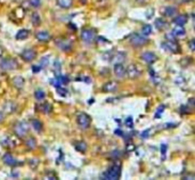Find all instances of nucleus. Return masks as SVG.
<instances>
[{"label": "nucleus", "mask_w": 195, "mask_h": 180, "mask_svg": "<svg viewBox=\"0 0 195 180\" xmlns=\"http://www.w3.org/2000/svg\"><path fill=\"white\" fill-rule=\"evenodd\" d=\"M40 110L45 114H49L52 111V105L50 103H43V104L40 105Z\"/></svg>", "instance_id": "393cba45"}, {"label": "nucleus", "mask_w": 195, "mask_h": 180, "mask_svg": "<svg viewBox=\"0 0 195 180\" xmlns=\"http://www.w3.org/2000/svg\"><path fill=\"white\" fill-rule=\"evenodd\" d=\"M112 58H113L112 62H114V64H115V63H123L124 59H126V54L122 53V51H117V54L113 56Z\"/></svg>", "instance_id": "aec40b11"}, {"label": "nucleus", "mask_w": 195, "mask_h": 180, "mask_svg": "<svg viewBox=\"0 0 195 180\" xmlns=\"http://www.w3.org/2000/svg\"><path fill=\"white\" fill-rule=\"evenodd\" d=\"M171 33H172L175 37H182V35L186 34V31H185V28H182V25H177L176 28H172Z\"/></svg>", "instance_id": "6ab92c4d"}, {"label": "nucleus", "mask_w": 195, "mask_h": 180, "mask_svg": "<svg viewBox=\"0 0 195 180\" xmlns=\"http://www.w3.org/2000/svg\"><path fill=\"white\" fill-rule=\"evenodd\" d=\"M56 90H57V94H58V95H61L62 97L67 96V90L64 89V88H62V87H57V88H56Z\"/></svg>", "instance_id": "2f4dec72"}, {"label": "nucleus", "mask_w": 195, "mask_h": 180, "mask_svg": "<svg viewBox=\"0 0 195 180\" xmlns=\"http://www.w3.org/2000/svg\"><path fill=\"white\" fill-rule=\"evenodd\" d=\"M182 179H189V180H194L195 179V176L194 174H186L182 177Z\"/></svg>", "instance_id": "79ce46f5"}, {"label": "nucleus", "mask_w": 195, "mask_h": 180, "mask_svg": "<svg viewBox=\"0 0 195 180\" xmlns=\"http://www.w3.org/2000/svg\"><path fill=\"white\" fill-rule=\"evenodd\" d=\"M29 1H30L31 6L34 7V8H37V7H39L40 6V0H29Z\"/></svg>", "instance_id": "c9c22d12"}, {"label": "nucleus", "mask_w": 195, "mask_h": 180, "mask_svg": "<svg viewBox=\"0 0 195 180\" xmlns=\"http://www.w3.org/2000/svg\"><path fill=\"white\" fill-rule=\"evenodd\" d=\"M167 25H168V23H167L163 18H156L155 19L156 28H159V30H163V28H167Z\"/></svg>", "instance_id": "c85d7f7f"}, {"label": "nucleus", "mask_w": 195, "mask_h": 180, "mask_svg": "<svg viewBox=\"0 0 195 180\" xmlns=\"http://www.w3.org/2000/svg\"><path fill=\"white\" fill-rule=\"evenodd\" d=\"M115 135H119V136H123V132H121L120 129H117L115 130Z\"/></svg>", "instance_id": "de8ad7c7"}, {"label": "nucleus", "mask_w": 195, "mask_h": 180, "mask_svg": "<svg viewBox=\"0 0 195 180\" xmlns=\"http://www.w3.org/2000/svg\"><path fill=\"white\" fill-rule=\"evenodd\" d=\"M162 48L164 50H168V51H171V53H180V46L173 40H167L166 42L162 43Z\"/></svg>", "instance_id": "6e6552de"}, {"label": "nucleus", "mask_w": 195, "mask_h": 180, "mask_svg": "<svg viewBox=\"0 0 195 180\" xmlns=\"http://www.w3.org/2000/svg\"><path fill=\"white\" fill-rule=\"evenodd\" d=\"M29 132V123L25 121H18L14 124V133L18 138H24Z\"/></svg>", "instance_id": "f03ea898"}, {"label": "nucleus", "mask_w": 195, "mask_h": 180, "mask_svg": "<svg viewBox=\"0 0 195 180\" xmlns=\"http://www.w3.org/2000/svg\"><path fill=\"white\" fill-rule=\"evenodd\" d=\"M164 111V105H160L159 107H157V110H156V113L155 115H154V117L157 119V117H161V115H162V112Z\"/></svg>", "instance_id": "473e14b6"}, {"label": "nucleus", "mask_w": 195, "mask_h": 180, "mask_svg": "<svg viewBox=\"0 0 195 180\" xmlns=\"http://www.w3.org/2000/svg\"><path fill=\"white\" fill-rule=\"evenodd\" d=\"M187 21H188V17H187V15H185V14L177 15V16L173 18V23H175L176 25H182V26L187 23Z\"/></svg>", "instance_id": "f3484780"}, {"label": "nucleus", "mask_w": 195, "mask_h": 180, "mask_svg": "<svg viewBox=\"0 0 195 180\" xmlns=\"http://www.w3.org/2000/svg\"><path fill=\"white\" fill-rule=\"evenodd\" d=\"M136 1H137V2H139V3H142V2H144L145 0H136Z\"/></svg>", "instance_id": "603ef678"}, {"label": "nucleus", "mask_w": 195, "mask_h": 180, "mask_svg": "<svg viewBox=\"0 0 195 180\" xmlns=\"http://www.w3.org/2000/svg\"><path fill=\"white\" fill-rule=\"evenodd\" d=\"M194 42H195L194 39H193V40H191V42H189V47H191V50H194V49H195Z\"/></svg>", "instance_id": "c03bdc74"}, {"label": "nucleus", "mask_w": 195, "mask_h": 180, "mask_svg": "<svg viewBox=\"0 0 195 180\" xmlns=\"http://www.w3.org/2000/svg\"><path fill=\"white\" fill-rule=\"evenodd\" d=\"M167 152V145L166 144H162L161 145V153H162V155H163V160H164V154Z\"/></svg>", "instance_id": "ea45409f"}, {"label": "nucleus", "mask_w": 195, "mask_h": 180, "mask_svg": "<svg viewBox=\"0 0 195 180\" xmlns=\"http://www.w3.org/2000/svg\"><path fill=\"white\" fill-rule=\"evenodd\" d=\"M140 33L143 34V35H150L151 33H152V26L150 25V24H145V25H143V28H142V30H140Z\"/></svg>", "instance_id": "7c9ffc66"}, {"label": "nucleus", "mask_w": 195, "mask_h": 180, "mask_svg": "<svg viewBox=\"0 0 195 180\" xmlns=\"http://www.w3.org/2000/svg\"><path fill=\"white\" fill-rule=\"evenodd\" d=\"M124 124H126V126H128L129 129H131V128L133 126V119H132L131 116H128V117L126 119V121H124Z\"/></svg>", "instance_id": "72a5a7b5"}, {"label": "nucleus", "mask_w": 195, "mask_h": 180, "mask_svg": "<svg viewBox=\"0 0 195 180\" xmlns=\"http://www.w3.org/2000/svg\"><path fill=\"white\" fill-rule=\"evenodd\" d=\"M194 101H195L194 98H191V99H189V106H194V105H195Z\"/></svg>", "instance_id": "09e8293b"}, {"label": "nucleus", "mask_w": 195, "mask_h": 180, "mask_svg": "<svg viewBox=\"0 0 195 180\" xmlns=\"http://www.w3.org/2000/svg\"><path fill=\"white\" fill-rule=\"evenodd\" d=\"M114 74L119 79L126 76V67H124L123 63H115L114 64Z\"/></svg>", "instance_id": "ddd939ff"}, {"label": "nucleus", "mask_w": 195, "mask_h": 180, "mask_svg": "<svg viewBox=\"0 0 195 180\" xmlns=\"http://www.w3.org/2000/svg\"><path fill=\"white\" fill-rule=\"evenodd\" d=\"M2 161H3L5 164L10 165V166H16L17 164H18L17 160L10 153H6V154H3V155H2Z\"/></svg>", "instance_id": "f8f14e48"}, {"label": "nucleus", "mask_w": 195, "mask_h": 180, "mask_svg": "<svg viewBox=\"0 0 195 180\" xmlns=\"http://www.w3.org/2000/svg\"><path fill=\"white\" fill-rule=\"evenodd\" d=\"M148 72H150V74H151V78L155 81V78H156V74L155 72H154V69H152V67H148Z\"/></svg>", "instance_id": "4c0bfd02"}, {"label": "nucleus", "mask_w": 195, "mask_h": 180, "mask_svg": "<svg viewBox=\"0 0 195 180\" xmlns=\"http://www.w3.org/2000/svg\"><path fill=\"white\" fill-rule=\"evenodd\" d=\"M120 176H121V163L115 162L107 171H105L101 178L106 180H117L120 179Z\"/></svg>", "instance_id": "f257e3e1"}, {"label": "nucleus", "mask_w": 195, "mask_h": 180, "mask_svg": "<svg viewBox=\"0 0 195 180\" xmlns=\"http://www.w3.org/2000/svg\"><path fill=\"white\" fill-rule=\"evenodd\" d=\"M3 119H5V114H3V112H0V123L3 121Z\"/></svg>", "instance_id": "49530a36"}, {"label": "nucleus", "mask_w": 195, "mask_h": 180, "mask_svg": "<svg viewBox=\"0 0 195 180\" xmlns=\"http://www.w3.org/2000/svg\"><path fill=\"white\" fill-rule=\"evenodd\" d=\"M31 21H32V24L34 26H38L41 23V17H40V15L38 13H33L32 16H31Z\"/></svg>", "instance_id": "c756f323"}, {"label": "nucleus", "mask_w": 195, "mask_h": 180, "mask_svg": "<svg viewBox=\"0 0 195 180\" xmlns=\"http://www.w3.org/2000/svg\"><path fill=\"white\" fill-rule=\"evenodd\" d=\"M148 133H150V129H146V130H144V132L140 135V136H142V138H147Z\"/></svg>", "instance_id": "37998d69"}, {"label": "nucleus", "mask_w": 195, "mask_h": 180, "mask_svg": "<svg viewBox=\"0 0 195 180\" xmlns=\"http://www.w3.org/2000/svg\"><path fill=\"white\" fill-rule=\"evenodd\" d=\"M163 14H164V16L172 17V16H175V15L177 14V8H176V7H172V6H168V7L164 8Z\"/></svg>", "instance_id": "412c9836"}, {"label": "nucleus", "mask_w": 195, "mask_h": 180, "mask_svg": "<svg viewBox=\"0 0 195 180\" xmlns=\"http://www.w3.org/2000/svg\"><path fill=\"white\" fill-rule=\"evenodd\" d=\"M41 69H42V67H41V65H33V66H32V71H33V72H34V73H37V72H40V71H41Z\"/></svg>", "instance_id": "a19ab883"}, {"label": "nucleus", "mask_w": 195, "mask_h": 180, "mask_svg": "<svg viewBox=\"0 0 195 180\" xmlns=\"http://www.w3.org/2000/svg\"><path fill=\"white\" fill-rule=\"evenodd\" d=\"M18 67V63L14 58H3L0 60V69L5 71H10Z\"/></svg>", "instance_id": "39448f33"}, {"label": "nucleus", "mask_w": 195, "mask_h": 180, "mask_svg": "<svg viewBox=\"0 0 195 180\" xmlns=\"http://www.w3.org/2000/svg\"><path fill=\"white\" fill-rule=\"evenodd\" d=\"M29 34H30L29 30L22 28V30H20V31L17 32V34H16V39H17V40H24V39H26V38L29 37Z\"/></svg>", "instance_id": "5701e85b"}, {"label": "nucleus", "mask_w": 195, "mask_h": 180, "mask_svg": "<svg viewBox=\"0 0 195 180\" xmlns=\"http://www.w3.org/2000/svg\"><path fill=\"white\" fill-rule=\"evenodd\" d=\"M140 58L143 59L145 63L152 65L153 63H155L156 62L157 56H156L154 53H152V51H145V53H143V54L140 55Z\"/></svg>", "instance_id": "9b49d317"}, {"label": "nucleus", "mask_w": 195, "mask_h": 180, "mask_svg": "<svg viewBox=\"0 0 195 180\" xmlns=\"http://www.w3.org/2000/svg\"><path fill=\"white\" fill-rule=\"evenodd\" d=\"M74 148L78 151V152H81V153H85L87 151V148H88V146H87V144L85 142V141H82V140H80L78 141L75 145H74Z\"/></svg>", "instance_id": "b1692460"}, {"label": "nucleus", "mask_w": 195, "mask_h": 180, "mask_svg": "<svg viewBox=\"0 0 195 180\" xmlns=\"http://www.w3.org/2000/svg\"><path fill=\"white\" fill-rule=\"evenodd\" d=\"M182 2H189V1H192V0H180Z\"/></svg>", "instance_id": "3c124183"}, {"label": "nucleus", "mask_w": 195, "mask_h": 180, "mask_svg": "<svg viewBox=\"0 0 195 180\" xmlns=\"http://www.w3.org/2000/svg\"><path fill=\"white\" fill-rule=\"evenodd\" d=\"M25 146L29 148V149H34V148L37 147V141H36V139L33 138V137H29V138H26Z\"/></svg>", "instance_id": "a878e982"}, {"label": "nucleus", "mask_w": 195, "mask_h": 180, "mask_svg": "<svg viewBox=\"0 0 195 180\" xmlns=\"http://www.w3.org/2000/svg\"><path fill=\"white\" fill-rule=\"evenodd\" d=\"M50 33L48 32V31H46V30H43V31H38L37 33H36V39L38 40V41H41V42H47L50 40Z\"/></svg>", "instance_id": "4468645a"}, {"label": "nucleus", "mask_w": 195, "mask_h": 180, "mask_svg": "<svg viewBox=\"0 0 195 180\" xmlns=\"http://www.w3.org/2000/svg\"><path fill=\"white\" fill-rule=\"evenodd\" d=\"M55 44H56L62 51H70V50L72 49V42H71V40H68V39H63V38L57 39V40L55 41Z\"/></svg>", "instance_id": "1a4fd4ad"}, {"label": "nucleus", "mask_w": 195, "mask_h": 180, "mask_svg": "<svg viewBox=\"0 0 195 180\" xmlns=\"http://www.w3.org/2000/svg\"><path fill=\"white\" fill-rule=\"evenodd\" d=\"M31 125H32V128L34 129V131L36 132H38V133H41L42 132V130H43V125H42V122L38 120V119H31Z\"/></svg>", "instance_id": "dca6fc26"}, {"label": "nucleus", "mask_w": 195, "mask_h": 180, "mask_svg": "<svg viewBox=\"0 0 195 180\" xmlns=\"http://www.w3.org/2000/svg\"><path fill=\"white\" fill-rule=\"evenodd\" d=\"M59 80H61V82L62 84H66V83H68V78L67 76H65V75H59Z\"/></svg>", "instance_id": "e433bc0d"}, {"label": "nucleus", "mask_w": 195, "mask_h": 180, "mask_svg": "<svg viewBox=\"0 0 195 180\" xmlns=\"http://www.w3.org/2000/svg\"><path fill=\"white\" fill-rule=\"evenodd\" d=\"M2 55H3V48L0 46V58L2 57Z\"/></svg>", "instance_id": "8fccbe9b"}, {"label": "nucleus", "mask_w": 195, "mask_h": 180, "mask_svg": "<svg viewBox=\"0 0 195 180\" xmlns=\"http://www.w3.org/2000/svg\"><path fill=\"white\" fill-rule=\"evenodd\" d=\"M21 57L25 60V62H32L37 58V51L33 48H26L22 51Z\"/></svg>", "instance_id": "9d476101"}, {"label": "nucleus", "mask_w": 195, "mask_h": 180, "mask_svg": "<svg viewBox=\"0 0 195 180\" xmlns=\"http://www.w3.org/2000/svg\"><path fill=\"white\" fill-rule=\"evenodd\" d=\"M34 98L38 100V101H42L45 98H46V92L42 90V89H37L34 91Z\"/></svg>", "instance_id": "cd10ccee"}, {"label": "nucleus", "mask_w": 195, "mask_h": 180, "mask_svg": "<svg viewBox=\"0 0 195 180\" xmlns=\"http://www.w3.org/2000/svg\"><path fill=\"white\" fill-rule=\"evenodd\" d=\"M180 112H182V114H186V113L188 114V113H191V111H189L188 107H187V105H186V106H182V107H180Z\"/></svg>", "instance_id": "58836bf2"}, {"label": "nucleus", "mask_w": 195, "mask_h": 180, "mask_svg": "<svg viewBox=\"0 0 195 180\" xmlns=\"http://www.w3.org/2000/svg\"><path fill=\"white\" fill-rule=\"evenodd\" d=\"M117 89V83L115 81H108L103 85V91L105 92H113Z\"/></svg>", "instance_id": "2eb2a0df"}, {"label": "nucleus", "mask_w": 195, "mask_h": 180, "mask_svg": "<svg viewBox=\"0 0 195 180\" xmlns=\"http://www.w3.org/2000/svg\"><path fill=\"white\" fill-rule=\"evenodd\" d=\"M126 75L129 79H137L142 75V69L138 64H130L126 69Z\"/></svg>", "instance_id": "20e7f679"}, {"label": "nucleus", "mask_w": 195, "mask_h": 180, "mask_svg": "<svg viewBox=\"0 0 195 180\" xmlns=\"http://www.w3.org/2000/svg\"><path fill=\"white\" fill-rule=\"evenodd\" d=\"M3 110H5L6 113H13V112H15V110H16V105H15V103H13V101H7V103L5 104Z\"/></svg>", "instance_id": "bb28decb"}, {"label": "nucleus", "mask_w": 195, "mask_h": 180, "mask_svg": "<svg viewBox=\"0 0 195 180\" xmlns=\"http://www.w3.org/2000/svg\"><path fill=\"white\" fill-rule=\"evenodd\" d=\"M45 179H52V180H56V179H57V177H56V174H55L54 172H50V173H47V174H46Z\"/></svg>", "instance_id": "f704fd0d"}, {"label": "nucleus", "mask_w": 195, "mask_h": 180, "mask_svg": "<svg viewBox=\"0 0 195 180\" xmlns=\"http://www.w3.org/2000/svg\"><path fill=\"white\" fill-rule=\"evenodd\" d=\"M56 2L61 8H64V9L71 8L73 5V0H56Z\"/></svg>", "instance_id": "a211bd4d"}, {"label": "nucleus", "mask_w": 195, "mask_h": 180, "mask_svg": "<svg viewBox=\"0 0 195 180\" xmlns=\"http://www.w3.org/2000/svg\"><path fill=\"white\" fill-rule=\"evenodd\" d=\"M129 41L130 43H131L132 46H135V47H143L145 44H147L150 40L147 39L146 35H143L142 33H132V34L130 35Z\"/></svg>", "instance_id": "7ed1b4c3"}, {"label": "nucleus", "mask_w": 195, "mask_h": 180, "mask_svg": "<svg viewBox=\"0 0 195 180\" xmlns=\"http://www.w3.org/2000/svg\"><path fill=\"white\" fill-rule=\"evenodd\" d=\"M133 148H135V146L133 145H127V151H133Z\"/></svg>", "instance_id": "a18cd8bd"}, {"label": "nucleus", "mask_w": 195, "mask_h": 180, "mask_svg": "<svg viewBox=\"0 0 195 180\" xmlns=\"http://www.w3.org/2000/svg\"><path fill=\"white\" fill-rule=\"evenodd\" d=\"M24 79L22 78V76H20V75H17V76H15L13 79V84L17 88V89H21V88H23V85H24Z\"/></svg>", "instance_id": "4be33fe9"}, {"label": "nucleus", "mask_w": 195, "mask_h": 180, "mask_svg": "<svg viewBox=\"0 0 195 180\" xmlns=\"http://www.w3.org/2000/svg\"><path fill=\"white\" fill-rule=\"evenodd\" d=\"M80 37L85 43H91L95 40V32L91 28H83L80 33Z\"/></svg>", "instance_id": "0eeeda50"}, {"label": "nucleus", "mask_w": 195, "mask_h": 180, "mask_svg": "<svg viewBox=\"0 0 195 180\" xmlns=\"http://www.w3.org/2000/svg\"><path fill=\"white\" fill-rule=\"evenodd\" d=\"M77 123L81 129H88L91 124V117L86 113H79L77 116Z\"/></svg>", "instance_id": "423d86ee"}]
</instances>
